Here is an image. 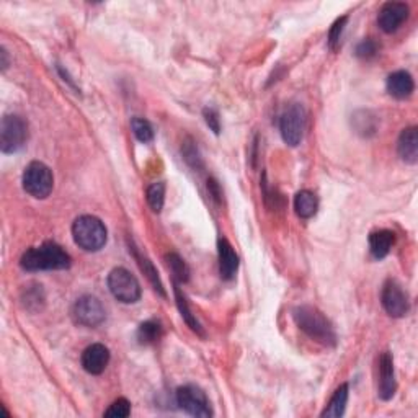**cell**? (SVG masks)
<instances>
[{"label": "cell", "mask_w": 418, "mask_h": 418, "mask_svg": "<svg viewBox=\"0 0 418 418\" xmlns=\"http://www.w3.org/2000/svg\"><path fill=\"white\" fill-rule=\"evenodd\" d=\"M353 120H355L356 132H360V134L372 136L376 132V116H372L370 111L356 113Z\"/></svg>", "instance_id": "484cf974"}, {"label": "cell", "mask_w": 418, "mask_h": 418, "mask_svg": "<svg viewBox=\"0 0 418 418\" xmlns=\"http://www.w3.org/2000/svg\"><path fill=\"white\" fill-rule=\"evenodd\" d=\"M377 51H379V44H377L375 39H371V38L363 39V41L358 43V46H356V56L361 59L375 57Z\"/></svg>", "instance_id": "f546056e"}, {"label": "cell", "mask_w": 418, "mask_h": 418, "mask_svg": "<svg viewBox=\"0 0 418 418\" xmlns=\"http://www.w3.org/2000/svg\"><path fill=\"white\" fill-rule=\"evenodd\" d=\"M72 260L61 245L46 242L41 247H32L22 255L20 267L27 272H46V270H67Z\"/></svg>", "instance_id": "7a4b0ae2"}, {"label": "cell", "mask_w": 418, "mask_h": 418, "mask_svg": "<svg viewBox=\"0 0 418 418\" xmlns=\"http://www.w3.org/2000/svg\"><path fill=\"white\" fill-rule=\"evenodd\" d=\"M396 242V234L392 230L381 229L370 235V250L376 260H382L389 255L392 245Z\"/></svg>", "instance_id": "e0dca14e"}, {"label": "cell", "mask_w": 418, "mask_h": 418, "mask_svg": "<svg viewBox=\"0 0 418 418\" xmlns=\"http://www.w3.org/2000/svg\"><path fill=\"white\" fill-rule=\"evenodd\" d=\"M28 139V125L22 116L5 115L0 125V149L4 154H13L22 149Z\"/></svg>", "instance_id": "52a82bcc"}, {"label": "cell", "mask_w": 418, "mask_h": 418, "mask_svg": "<svg viewBox=\"0 0 418 418\" xmlns=\"http://www.w3.org/2000/svg\"><path fill=\"white\" fill-rule=\"evenodd\" d=\"M162 335H164V328H162V323L157 321L142 322L136 333L141 345H152V343H157L162 338Z\"/></svg>", "instance_id": "44dd1931"}, {"label": "cell", "mask_w": 418, "mask_h": 418, "mask_svg": "<svg viewBox=\"0 0 418 418\" xmlns=\"http://www.w3.org/2000/svg\"><path fill=\"white\" fill-rule=\"evenodd\" d=\"M409 5L402 2H387L382 5L377 15V23L384 33H394L409 18Z\"/></svg>", "instance_id": "8fae6325"}, {"label": "cell", "mask_w": 418, "mask_h": 418, "mask_svg": "<svg viewBox=\"0 0 418 418\" xmlns=\"http://www.w3.org/2000/svg\"><path fill=\"white\" fill-rule=\"evenodd\" d=\"M381 302L391 317L400 319L409 314V296H407V293L402 289L399 283L394 281V279H389V281L384 284V288H382Z\"/></svg>", "instance_id": "30bf717a"}, {"label": "cell", "mask_w": 418, "mask_h": 418, "mask_svg": "<svg viewBox=\"0 0 418 418\" xmlns=\"http://www.w3.org/2000/svg\"><path fill=\"white\" fill-rule=\"evenodd\" d=\"M131 414V404L130 400L126 399H118L113 402V404L110 405V409H108L105 414V417H115V418H126L130 417Z\"/></svg>", "instance_id": "f1b7e54d"}, {"label": "cell", "mask_w": 418, "mask_h": 418, "mask_svg": "<svg viewBox=\"0 0 418 418\" xmlns=\"http://www.w3.org/2000/svg\"><path fill=\"white\" fill-rule=\"evenodd\" d=\"M108 363H110V350L102 343H93L82 353V366L88 375H102L106 370Z\"/></svg>", "instance_id": "4fadbf2b"}, {"label": "cell", "mask_w": 418, "mask_h": 418, "mask_svg": "<svg viewBox=\"0 0 418 418\" xmlns=\"http://www.w3.org/2000/svg\"><path fill=\"white\" fill-rule=\"evenodd\" d=\"M347 22H348V17H342L332 25L330 32H328V46H330L332 51H337L338 46H340L342 33H343V28H345Z\"/></svg>", "instance_id": "83f0119b"}, {"label": "cell", "mask_w": 418, "mask_h": 418, "mask_svg": "<svg viewBox=\"0 0 418 418\" xmlns=\"http://www.w3.org/2000/svg\"><path fill=\"white\" fill-rule=\"evenodd\" d=\"M307 115L301 103H291L283 111L279 120V131H281L283 141L289 147H296L301 144L304 131H306Z\"/></svg>", "instance_id": "5b68a950"}, {"label": "cell", "mask_w": 418, "mask_h": 418, "mask_svg": "<svg viewBox=\"0 0 418 418\" xmlns=\"http://www.w3.org/2000/svg\"><path fill=\"white\" fill-rule=\"evenodd\" d=\"M181 154H183V159L186 160V164H188L191 169L195 170H201L203 169V160H201V155H200V151L196 144L191 139H186L183 142V147H181Z\"/></svg>", "instance_id": "4316f807"}, {"label": "cell", "mask_w": 418, "mask_h": 418, "mask_svg": "<svg viewBox=\"0 0 418 418\" xmlns=\"http://www.w3.org/2000/svg\"><path fill=\"white\" fill-rule=\"evenodd\" d=\"M147 196V203H149L151 209L154 213H160L162 208H164V201H165V183L164 181H155L152 183L149 188L146 191Z\"/></svg>", "instance_id": "cb8c5ba5"}, {"label": "cell", "mask_w": 418, "mask_h": 418, "mask_svg": "<svg viewBox=\"0 0 418 418\" xmlns=\"http://www.w3.org/2000/svg\"><path fill=\"white\" fill-rule=\"evenodd\" d=\"M174 291H175L176 306H179V311L181 312V317H183V321H185L186 323H188V327L191 328V330L196 332V333H200L201 337H204L203 328H201L200 322L196 321V317L193 316V312H191V309H190V306H188V302H186V298L183 296V294H181L180 288H179V284H176V283H175Z\"/></svg>", "instance_id": "7402d4cb"}, {"label": "cell", "mask_w": 418, "mask_h": 418, "mask_svg": "<svg viewBox=\"0 0 418 418\" xmlns=\"http://www.w3.org/2000/svg\"><path fill=\"white\" fill-rule=\"evenodd\" d=\"M397 152L400 159L407 164H417L418 162V130L417 126L405 127L400 132L399 141H397Z\"/></svg>", "instance_id": "9a60e30c"}, {"label": "cell", "mask_w": 418, "mask_h": 418, "mask_svg": "<svg viewBox=\"0 0 418 418\" xmlns=\"http://www.w3.org/2000/svg\"><path fill=\"white\" fill-rule=\"evenodd\" d=\"M72 237L74 242L85 252H98L105 247L108 230L100 219L95 216L85 214L74 221Z\"/></svg>", "instance_id": "3957f363"}, {"label": "cell", "mask_w": 418, "mask_h": 418, "mask_svg": "<svg viewBox=\"0 0 418 418\" xmlns=\"http://www.w3.org/2000/svg\"><path fill=\"white\" fill-rule=\"evenodd\" d=\"M108 288L123 304H134L141 299L142 289L137 278L126 268H115L108 274Z\"/></svg>", "instance_id": "8992f818"}, {"label": "cell", "mask_w": 418, "mask_h": 418, "mask_svg": "<svg viewBox=\"0 0 418 418\" xmlns=\"http://www.w3.org/2000/svg\"><path fill=\"white\" fill-rule=\"evenodd\" d=\"M131 127H132V132H134V136L137 137V141L147 144V142L154 139V127H152L151 123L144 120V118H137V116L132 118Z\"/></svg>", "instance_id": "d4e9b609"}, {"label": "cell", "mask_w": 418, "mask_h": 418, "mask_svg": "<svg viewBox=\"0 0 418 418\" xmlns=\"http://www.w3.org/2000/svg\"><path fill=\"white\" fill-rule=\"evenodd\" d=\"M176 404L191 417L209 418L213 417V407L203 389L198 386L186 384L176 389Z\"/></svg>", "instance_id": "ba28073f"}, {"label": "cell", "mask_w": 418, "mask_h": 418, "mask_svg": "<svg viewBox=\"0 0 418 418\" xmlns=\"http://www.w3.org/2000/svg\"><path fill=\"white\" fill-rule=\"evenodd\" d=\"M218 257H219V273L225 281L235 278L239 270V255L228 239H219L218 242Z\"/></svg>", "instance_id": "5bb4252c"}, {"label": "cell", "mask_w": 418, "mask_h": 418, "mask_svg": "<svg viewBox=\"0 0 418 418\" xmlns=\"http://www.w3.org/2000/svg\"><path fill=\"white\" fill-rule=\"evenodd\" d=\"M294 209H296V214L302 219L312 218L314 214L317 213L319 209V200L317 196L309 190L299 191L294 198Z\"/></svg>", "instance_id": "d6986e66"}, {"label": "cell", "mask_w": 418, "mask_h": 418, "mask_svg": "<svg viewBox=\"0 0 418 418\" xmlns=\"http://www.w3.org/2000/svg\"><path fill=\"white\" fill-rule=\"evenodd\" d=\"M348 394H350V387L348 384H340L337 391L333 392L330 402H328L327 409L322 412L323 418H338L345 414L347 404H348Z\"/></svg>", "instance_id": "ac0fdd59"}, {"label": "cell", "mask_w": 418, "mask_h": 418, "mask_svg": "<svg viewBox=\"0 0 418 418\" xmlns=\"http://www.w3.org/2000/svg\"><path fill=\"white\" fill-rule=\"evenodd\" d=\"M203 116L206 125L209 126V130L214 132V134H219L221 132V120H219V113L214 110V108H204L203 110Z\"/></svg>", "instance_id": "4dcf8cb0"}, {"label": "cell", "mask_w": 418, "mask_h": 418, "mask_svg": "<svg viewBox=\"0 0 418 418\" xmlns=\"http://www.w3.org/2000/svg\"><path fill=\"white\" fill-rule=\"evenodd\" d=\"M0 54H2V69L5 71V69L8 67V56H7V51H5V48L0 49Z\"/></svg>", "instance_id": "d6a6232c"}, {"label": "cell", "mask_w": 418, "mask_h": 418, "mask_svg": "<svg viewBox=\"0 0 418 418\" xmlns=\"http://www.w3.org/2000/svg\"><path fill=\"white\" fill-rule=\"evenodd\" d=\"M167 267H169L172 277H174L175 283H186L190 279V268L183 260H181L176 253L165 255Z\"/></svg>", "instance_id": "603a6c76"}, {"label": "cell", "mask_w": 418, "mask_h": 418, "mask_svg": "<svg viewBox=\"0 0 418 418\" xmlns=\"http://www.w3.org/2000/svg\"><path fill=\"white\" fill-rule=\"evenodd\" d=\"M208 188H209V191H211V195H213V198L214 200H221V191H219V186H218V183H216L214 180H209L208 181Z\"/></svg>", "instance_id": "1f68e13d"}, {"label": "cell", "mask_w": 418, "mask_h": 418, "mask_svg": "<svg viewBox=\"0 0 418 418\" xmlns=\"http://www.w3.org/2000/svg\"><path fill=\"white\" fill-rule=\"evenodd\" d=\"M387 92L389 95L394 98H399V100H404V98H409L412 93H414L415 83L414 78L407 71H397L392 72L389 77H387Z\"/></svg>", "instance_id": "2e32d148"}, {"label": "cell", "mask_w": 418, "mask_h": 418, "mask_svg": "<svg viewBox=\"0 0 418 418\" xmlns=\"http://www.w3.org/2000/svg\"><path fill=\"white\" fill-rule=\"evenodd\" d=\"M72 317L78 326L83 327H98L106 317L105 307L95 296L78 298L72 307Z\"/></svg>", "instance_id": "9c48e42d"}, {"label": "cell", "mask_w": 418, "mask_h": 418, "mask_svg": "<svg viewBox=\"0 0 418 418\" xmlns=\"http://www.w3.org/2000/svg\"><path fill=\"white\" fill-rule=\"evenodd\" d=\"M23 190L36 200H44L54 188V176L51 169L43 162H32L23 172Z\"/></svg>", "instance_id": "277c9868"}, {"label": "cell", "mask_w": 418, "mask_h": 418, "mask_svg": "<svg viewBox=\"0 0 418 418\" xmlns=\"http://www.w3.org/2000/svg\"><path fill=\"white\" fill-rule=\"evenodd\" d=\"M397 382L394 371V360L389 351L382 353L379 358V384H377V396L382 400H391L396 396Z\"/></svg>", "instance_id": "7c38bea8"}, {"label": "cell", "mask_w": 418, "mask_h": 418, "mask_svg": "<svg viewBox=\"0 0 418 418\" xmlns=\"http://www.w3.org/2000/svg\"><path fill=\"white\" fill-rule=\"evenodd\" d=\"M293 319L296 326L306 333L309 338L326 347L337 345V333L332 322L312 306H298L293 309Z\"/></svg>", "instance_id": "6da1fadb"}, {"label": "cell", "mask_w": 418, "mask_h": 418, "mask_svg": "<svg viewBox=\"0 0 418 418\" xmlns=\"http://www.w3.org/2000/svg\"><path fill=\"white\" fill-rule=\"evenodd\" d=\"M132 249V255H134V258L137 260V265H139V268L144 272V274L147 277V279H149L152 286H154V289L157 293L160 294L162 298H165V289H164V284H162L160 278H159V273H157V270L154 268V265H152V262L147 257H144V255L137 252L136 247H131Z\"/></svg>", "instance_id": "ffe728a7"}]
</instances>
